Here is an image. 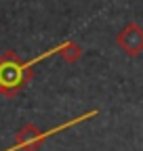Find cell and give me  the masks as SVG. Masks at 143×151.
Segmentation results:
<instances>
[{
    "instance_id": "7a4b0ae2",
    "label": "cell",
    "mask_w": 143,
    "mask_h": 151,
    "mask_svg": "<svg viewBox=\"0 0 143 151\" xmlns=\"http://www.w3.org/2000/svg\"><path fill=\"white\" fill-rule=\"evenodd\" d=\"M118 44L129 55H139L143 50V29L137 23H129L126 29L118 36Z\"/></svg>"
},
{
    "instance_id": "6da1fadb",
    "label": "cell",
    "mask_w": 143,
    "mask_h": 151,
    "mask_svg": "<svg viewBox=\"0 0 143 151\" xmlns=\"http://www.w3.org/2000/svg\"><path fill=\"white\" fill-rule=\"evenodd\" d=\"M57 50H61V46L53 48V50L40 55L38 59H32V61H27V63H19L13 52H6L2 59H0V90H2L4 94L17 92V90H19V88L30 80V69L38 63L40 59H44V57L57 52Z\"/></svg>"
}]
</instances>
